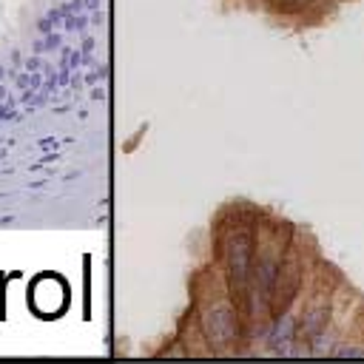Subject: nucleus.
<instances>
[{"mask_svg":"<svg viewBox=\"0 0 364 364\" xmlns=\"http://www.w3.org/2000/svg\"><path fill=\"white\" fill-rule=\"evenodd\" d=\"M338 355H364V347H341V350H336Z\"/></svg>","mask_w":364,"mask_h":364,"instance_id":"7ed1b4c3","label":"nucleus"},{"mask_svg":"<svg viewBox=\"0 0 364 364\" xmlns=\"http://www.w3.org/2000/svg\"><path fill=\"white\" fill-rule=\"evenodd\" d=\"M65 301V284L57 279V276H43L40 282L31 284V304L40 310V313H57Z\"/></svg>","mask_w":364,"mask_h":364,"instance_id":"f257e3e1","label":"nucleus"},{"mask_svg":"<svg viewBox=\"0 0 364 364\" xmlns=\"http://www.w3.org/2000/svg\"><path fill=\"white\" fill-rule=\"evenodd\" d=\"M290 338H293V318L284 316V318L279 321L276 333H273V344H282V341H290Z\"/></svg>","mask_w":364,"mask_h":364,"instance_id":"f03ea898","label":"nucleus"}]
</instances>
